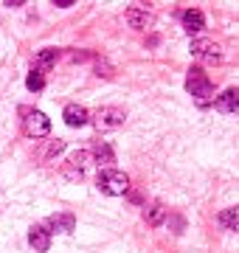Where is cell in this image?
<instances>
[{
    "label": "cell",
    "instance_id": "1",
    "mask_svg": "<svg viewBox=\"0 0 239 253\" xmlns=\"http://www.w3.org/2000/svg\"><path fill=\"white\" fill-rule=\"evenodd\" d=\"M186 90L192 93L200 107H208V101L214 99V84L208 82V76L202 73V68H192L186 76Z\"/></svg>",
    "mask_w": 239,
    "mask_h": 253
},
{
    "label": "cell",
    "instance_id": "2",
    "mask_svg": "<svg viewBox=\"0 0 239 253\" xmlns=\"http://www.w3.org/2000/svg\"><path fill=\"white\" fill-rule=\"evenodd\" d=\"M96 186L107 197H121L129 189V177L124 172H119V169H101L99 177H96Z\"/></svg>",
    "mask_w": 239,
    "mask_h": 253
},
{
    "label": "cell",
    "instance_id": "3",
    "mask_svg": "<svg viewBox=\"0 0 239 253\" xmlns=\"http://www.w3.org/2000/svg\"><path fill=\"white\" fill-rule=\"evenodd\" d=\"M20 116H23V129H26L28 138H45L48 132H51V121H48L45 113L23 107L20 110Z\"/></svg>",
    "mask_w": 239,
    "mask_h": 253
},
{
    "label": "cell",
    "instance_id": "4",
    "mask_svg": "<svg viewBox=\"0 0 239 253\" xmlns=\"http://www.w3.org/2000/svg\"><path fill=\"white\" fill-rule=\"evenodd\" d=\"M127 121V113L121 107H101L96 116H93V124L99 126V129H116Z\"/></svg>",
    "mask_w": 239,
    "mask_h": 253
},
{
    "label": "cell",
    "instance_id": "5",
    "mask_svg": "<svg viewBox=\"0 0 239 253\" xmlns=\"http://www.w3.org/2000/svg\"><path fill=\"white\" fill-rule=\"evenodd\" d=\"M87 163H90V152H74L71 155V161L62 166V174L68 177V180H82Z\"/></svg>",
    "mask_w": 239,
    "mask_h": 253
},
{
    "label": "cell",
    "instance_id": "6",
    "mask_svg": "<svg viewBox=\"0 0 239 253\" xmlns=\"http://www.w3.org/2000/svg\"><path fill=\"white\" fill-rule=\"evenodd\" d=\"M189 51L194 56H200V59H222V51L214 40H192Z\"/></svg>",
    "mask_w": 239,
    "mask_h": 253
},
{
    "label": "cell",
    "instance_id": "7",
    "mask_svg": "<svg viewBox=\"0 0 239 253\" xmlns=\"http://www.w3.org/2000/svg\"><path fill=\"white\" fill-rule=\"evenodd\" d=\"M42 225L48 228V234H71L76 225V217L74 214H54V217H48Z\"/></svg>",
    "mask_w": 239,
    "mask_h": 253
},
{
    "label": "cell",
    "instance_id": "8",
    "mask_svg": "<svg viewBox=\"0 0 239 253\" xmlns=\"http://www.w3.org/2000/svg\"><path fill=\"white\" fill-rule=\"evenodd\" d=\"M28 245L40 253H45L48 248H51V234H48V228L42 225V222L31 225V231H28Z\"/></svg>",
    "mask_w": 239,
    "mask_h": 253
},
{
    "label": "cell",
    "instance_id": "9",
    "mask_svg": "<svg viewBox=\"0 0 239 253\" xmlns=\"http://www.w3.org/2000/svg\"><path fill=\"white\" fill-rule=\"evenodd\" d=\"M214 107L220 110V113H237V107H239V93H237V87H228V90H222L217 99H214Z\"/></svg>",
    "mask_w": 239,
    "mask_h": 253
},
{
    "label": "cell",
    "instance_id": "10",
    "mask_svg": "<svg viewBox=\"0 0 239 253\" xmlns=\"http://www.w3.org/2000/svg\"><path fill=\"white\" fill-rule=\"evenodd\" d=\"M62 118H65L68 126H84L87 121H90V113H87L84 107H79V104H68L65 113H62Z\"/></svg>",
    "mask_w": 239,
    "mask_h": 253
},
{
    "label": "cell",
    "instance_id": "11",
    "mask_svg": "<svg viewBox=\"0 0 239 253\" xmlns=\"http://www.w3.org/2000/svg\"><path fill=\"white\" fill-rule=\"evenodd\" d=\"M166 208H163V203H149L147 208H144V222L147 225H152V228H158V225H166Z\"/></svg>",
    "mask_w": 239,
    "mask_h": 253
},
{
    "label": "cell",
    "instance_id": "12",
    "mask_svg": "<svg viewBox=\"0 0 239 253\" xmlns=\"http://www.w3.org/2000/svg\"><path fill=\"white\" fill-rule=\"evenodd\" d=\"M180 23H183L186 31H202L205 14H202L200 9H186V11H180Z\"/></svg>",
    "mask_w": 239,
    "mask_h": 253
},
{
    "label": "cell",
    "instance_id": "13",
    "mask_svg": "<svg viewBox=\"0 0 239 253\" xmlns=\"http://www.w3.org/2000/svg\"><path fill=\"white\" fill-rule=\"evenodd\" d=\"M56 59H59V51H56V48H45V51H40V54L34 56V71L45 76V71H48V68H54Z\"/></svg>",
    "mask_w": 239,
    "mask_h": 253
},
{
    "label": "cell",
    "instance_id": "14",
    "mask_svg": "<svg viewBox=\"0 0 239 253\" xmlns=\"http://www.w3.org/2000/svg\"><path fill=\"white\" fill-rule=\"evenodd\" d=\"M127 23L132 28H147L149 23H152V14L144 9H127Z\"/></svg>",
    "mask_w": 239,
    "mask_h": 253
},
{
    "label": "cell",
    "instance_id": "15",
    "mask_svg": "<svg viewBox=\"0 0 239 253\" xmlns=\"http://www.w3.org/2000/svg\"><path fill=\"white\" fill-rule=\"evenodd\" d=\"M93 161H96V163H113V161H116L113 146L110 144H96V146H93Z\"/></svg>",
    "mask_w": 239,
    "mask_h": 253
},
{
    "label": "cell",
    "instance_id": "16",
    "mask_svg": "<svg viewBox=\"0 0 239 253\" xmlns=\"http://www.w3.org/2000/svg\"><path fill=\"white\" fill-rule=\"evenodd\" d=\"M220 225L222 228H228V231H237V222H239V214H237V208H225V211H220Z\"/></svg>",
    "mask_w": 239,
    "mask_h": 253
},
{
    "label": "cell",
    "instance_id": "17",
    "mask_svg": "<svg viewBox=\"0 0 239 253\" xmlns=\"http://www.w3.org/2000/svg\"><path fill=\"white\" fill-rule=\"evenodd\" d=\"M26 87L31 93H40L42 87H45V76H42V73H37V71H31V73H28V79H26Z\"/></svg>",
    "mask_w": 239,
    "mask_h": 253
},
{
    "label": "cell",
    "instance_id": "18",
    "mask_svg": "<svg viewBox=\"0 0 239 253\" xmlns=\"http://www.w3.org/2000/svg\"><path fill=\"white\" fill-rule=\"evenodd\" d=\"M65 149V144L62 141H48V146L40 152V158H54V155H59Z\"/></svg>",
    "mask_w": 239,
    "mask_h": 253
},
{
    "label": "cell",
    "instance_id": "19",
    "mask_svg": "<svg viewBox=\"0 0 239 253\" xmlns=\"http://www.w3.org/2000/svg\"><path fill=\"white\" fill-rule=\"evenodd\" d=\"M166 222H172V231H175V234H183V217H180V214H172V217H166Z\"/></svg>",
    "mask_w": 239,
    "mask_h": 253
},
{
    "label": "cell",
    "instance_id": "20",
    "mask_svg": "<svg viewBox=\"0 0 239 253\" xmlns=\"http://www.w3.org/2000/svg\"><path fill=\"white\" fill-rule=\"evenodd\" d=\"M96 76H113V68L107 62H99L96 65Z\"/></svg>",
    "mask_w": 239,
    "mask_h": 253
}]
</instances>
